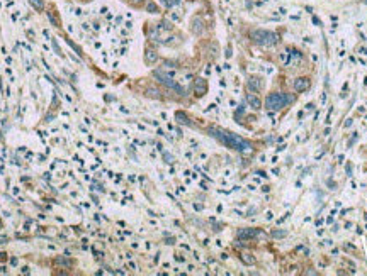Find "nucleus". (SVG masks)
Listing matches in <instances>:
<instances>
[{
    "instance_id": "nucleus-18",
    "label": "nucleus",
    "mask_w": 367,
    "mask_h": 276,
    "mask_svg": "<svg viewBox=\"0 0 367 276\" xmlns=\"http://www.w3.org/2000/svg\"><path fill=\"white\" fill-rule=\"evenodd\" d=\"M272 236L274 237H284L286 232H284V230H272Z\"/></svg>"
},
{
    "instance_id": "nucleus-15",
    "label": "nucleus",
    "mask_w": 367,
    "mask_h": 276,
    "mask_svg": "<svg viewBox=\"0 0 367 276\" xmlns=\"http://www.w3.org/2000/svg\"><path fill=\"white\" fill-rule=\"evenodd\" d=\"M177 120H179V122H184V124H189V119L185 117V114H182V112H177Z\"/></svg>"
},
{
    "instance_id": "nucleus-5",
    "label": "nucleus",
    "mask_w": 367,
    "mask_h": 276,
    "mask_svg": "<svg viewBox=\"0 0 367 276\" xmlns=\"http://www.w3.org/2000/svg\"><path fill=\"white\" fill-rule=\"evenodd\" d=\"M258 234L257 229H240L238 230V237L240 239H253Z\"/></svg>"
},
{
    "instance_id": "nucleus-17",
    "label": "nucleus",
    "mask_w": 367,
    "mask_h": 276,
    "mask_svg": "<svg viewBox=\"0 0 367 276\" xmlns=\"http://www.w3.org/2000/svg\"><path fill=\"white\" fill-rule=\"evenodd\" d=\"M48 17H49V21H53V24H55V26H60V21H58V17H56L55 12H49Z\"/></svg>"
},
{
    "instance_id": "nucleus-2",
    "label": "nucleus",
    "mask_w": 367,
    "mask_h": 276,
    "mask_svg": "<svg viewBox=\"0 0 367 276\" xmlns=\"http://www.w3.org/2000/svg\"><path fill=\"white\" fill-rule=\"evenodd\" d=\"M252 39L255 41L257 44H262V46H272V44L277 43V34L274 32H268V31H264V29H257V31H252Z\"/></svg>"
},
{
    "instance_id": "nucleus-10",
    "label": "nucleus",
    "mask_w": 367,
    "mask_h": 276,
    "mask_svg": "<svg viewBox=\"0 0 367 276\" xmlns=\"http://www.w3.org/2000/svg\"><path fill=\"white\" fill-rule=\"evenodd\" d=\"M192 31H194L195 34H201L202 32V22L199 17H195L194 21H192Z\"/></svg>"
},
{
    "instance_id": "nucleus-1",
    "label": "nucleus",
    "mask_w": 367,
    "mask_h": 276,
    "mask_svg": "<svg viewBox=\"0 0 367 276\" xmlns=\"http://www.w3.org/2000/svg\"><path fill=\"white\" fill-rule=\"evenodd\" d=\"M211 132H213L214 137H218L223 144L230 146V147L236 149V151H240V153H245V154H250L252 153V144L250 142H246L245 139L238 137V136L231 134V132H224V131H218V129H211Z\"/></svg>"
},
{
    "instance_id": "nucleus-7",
    "label": "nucleus",
    "mask_w": 367,
    "mask_h": 276,
    "mask_svg": "<svg viewBox=\"0 0 367 276\" xmlns=\"http://www.w3.org/2000/svg\"><path fill=\"white\" fill-rule=\"evenodd\" d=\"M246 102H248V105L252 107L253 110H258V109L262 107V103H260V98H258V97H255V95H252V93H250V95H246Z\"/></svg>"
},
{
    "instance_id": "nucleus-13",
    "label": "nucleus",
    "mask_w": 367,
    "mask_h": 276,
    "mask_svg": "<svg viewBox=\"0 0 367 276\" xmlns=\"http://www.w3.org/2000/svg\"><path fill=\"white\" fill-rule=\"evenodd\" d=\"M284 97V105H291V103L296 102V97L294 95H282Z\"/></svg>"
},
{
    "instance_id": "nucleus-21",
    "label": "nucleus",
    "mask_w": 367,
    "mask_h": 276,
    "mask_svg": "<svg viewBox=\"0 0 367 276\" xmlns=\"http://www.w3.org/2000/svg\"><path fill=\"white\" fill-rule=\"evenodd\" d=\"M128 2H131V4H134V5H140L143 0H128Z\"/></svg>"
},
{
    "instance_id": "nucleus-11",
    "label": "nucleus",
    "mask_w": 367,
    "mask_h": 276,
    "mask_svg": "<svg viewBox=\"0 0 367 276\" xmlns=\"http://www.w3.org/2000/svg\"><path fill=\"white\" fill-rule=\"evenodd\" d=\"M241 261L245 264H255V258H252V254H248V252H243L241 254Z\"/></svg>"
},
{
    "instance_id": "nucleus-4",
    "label": "nucleus",
    "mask_w": 367,
    "mask_h": 276,
    "mask_svg": "<svg viewBox=\"0 0 367 276\" xmlns=\"http://www.w3.org/2000/svg\"><path fill=\"white\" fill-rule=\"evenodd\" d=\"M309 87H311L309 78H297L294 81V90L296 91H306V90H309Z\"/></svg>"
},
{
    "instance_id": "nucleus-19",
    "label": "nucleus",
    "mask_w": 367,
    "mask_h": 276,
    "mask_svg": "<svg viewBox=\"0 0 367 276\" xmlns=\"http://www.w3.org/2000/svg\"><path fill=\"white\" fill-rule=\"evenodd\" d=\"M56 263H58V264H65V266H71V261H68V259H61V258L56 259Z\"/></svg>"
},
{
    "instance_id": "nucleus-8",
    "label": "nucleus",
    "mask_w": 367,
    "mask_h": 276,
    "mask_svg": "<svg viewBox=\"0 0 367 276\" xmlns=\"http://www.w3.org/2000/svg\"><path fill=\"white\" fill-rule=\"evenodd\" d=\"M206 90H207V83H206V80L197 78V80H195V93L201 97V95L206 93Z\"/></svg>"
},
{
    "instance_id": "nucleus-12",
    "label": "nucleus",
    "mask_w": 367,
    "mask_h": 276,
    "mask_svg": "<svg viewBox=\"0 0 367 276\" xmlns=\"http://www.w3.org/2000/svg\"><path fill=\"white\" fill-rule=\"evenodd\" d=\"M29 2H31V5H33L36 10H43V9H44V2H43V0H29Z\"/></svg>"
},
{
    "instance_id": "nucleus-14",
    "label": "nucleus",
    "mask_w": 367,
    "mask_h": 276,
    "mask_svg": "<svg viewBox=\"0 0 367 276\" xmlns=\"http://www.w3.org/2000/svg\"><path fill=\"white\" fill-rule=\"evenodd\" d=\"M146 10L151 12V14H158V7L153 4V2H148V4H146Z\"/></svg>"
},
{
    "instance_id": "nucleus-6",
    "label": "nucleus",
    "mask_w": 367,
    "mask_h": 276,
    "mask_svg": "<svg viewBox=\"0 0 367 276\" xmlns=\"http://www.w3.org/2000/svg\"><path fill=\"white\" fill-rule=\"evenodd\" d=\"M248 88H250V90H253V91H260V88H262V78L252 76V78L248 80Z\"/></svg>"
},
{
    "instance_id": "nucleus-16",
    "label": "nucleus",
    "mask_w": 367,
    "mask_h": 276,
    "mask_svg": "<svg viewBox=\"0 0 367 276\" xmlns=\"http://www.w3.org/2000/svg\"><path fill=\"white\" fill-rule=\"evenodd\" d=\"M280 61L284 63V65H289V61H291V58H289V53L287 51H284L282 54H280Z\"/></svg>"
},
{
    "instance_id": "nucleus-20",
    "label": "nucleus",
    "mask_w": 367,
    "mask_h": 276,
    "mask_svg": "<svg viewBox=\"0 0 367 276\" xmlns=\"http://www.w3.org/2000/svg\"><path fill=\"white\" fill-rule=\"evenodd\" d=\"M313 22H315L316 26H321V22H319V19H318V17H315V15H313Z\"/></svg>"
},
{
    "instance_id": "nucleus-3",
    "label": "nucleus",
    "mask_w": 367,
    "mask_h": 276,
    "mask_svg": "<svg viewBox=\"0 0 367 276\" xmlns=\"http://www.w3.org/2000/svg\"><path fill=\"white\" fill-rule=\"evenodd\" d=\"M265 107H267V110H270V112H277V110H280L284 105V97L282 93H270L267 97V100H265Z\"/></svg>"
},
{
    "instance_id": "nucleus-9",
    "label": "nucleus",
    "mask_w": 367,
    "mask_h": 276,
    "mask_svg": "<svg viewBox=\"0 0 367 276\" xmlns=\"http://www.w3.org/2000/svg\"><path fill=\"white\" fill-rule=\"evenodd\" d=\"M158 58L156 51H153V49H146V54H145V61L148 63V65H151V63H155Z\"/></svg>"
}]
</instances>
